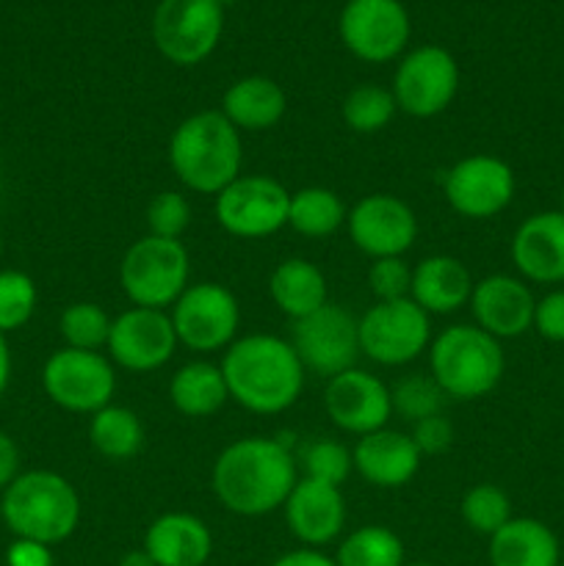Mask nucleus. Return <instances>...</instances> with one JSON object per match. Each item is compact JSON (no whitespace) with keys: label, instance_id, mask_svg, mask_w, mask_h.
<instances>
[{"label":"nucleus","instance_id":"31","mask_svg":"<svg viewBox=\"0 0 564 566\" xmlns=\"http://www.w3.org/2000/svg\"><path fill=\"white\" fill-rule=\"evenodd\" d=\"M337 566H404V542L387 525H363L341 542Z\"/></svg>","mask_w":564,"mask_h":566},{"label":"nucleus","instance_id":"15","mask_svg":"<svg viewBox=\"0 0 564 566\" xmlns=\"http://www.w3.org/2000/svg\"><path fill=\"white\" fill-rule=\"evenodd\" d=\"M514 188L518 182L512 166L487 153L457 160L442 180V193L453 213L473 221L495 219L503 213L512 205Z\"/></svg>","mask_w":564,"mask_h":566},{"label":"nucleus","instance_id":"45","mask_svg":"<svg viewBox=\"0 0 564 566\" xmlns=\"http://www.w3.org/2000/svg\"><path fill=\"white\" fill-rule=\"evenodd\" d=\"M9 379H11V352H9V340H6V335L0 332V396H3L6 387H9Z\"/></svg>","mask_w":564,"mask_h":566},{"label":"nucleus","instance_id":"37","mask_svg":"<svg viewBox=\"0 0 564 566\" xmlns=\"http://www.w3.org/2000/svg\"><path fill=\"white\" fill-rule=\"evenodd\" d=\"M296 464H302L304 479L324 481V484L332 486H343L348 475L354 473L352 451L337 440L310 442L302 451V457L296 459Z\"/></svg>","mask_w":564,"mask_h":566},{"label":"nucleus","instance_id":"39","mask_svg":"<svg viewBox=\"0 0 564 566\" xmlns=\"http://www.w3.org/2000/svg\"><path fill=\"white\" fill-rule=\"evenodd\" d=\"M368 287L376 296V302L409 298V291H412V265L404 258L374 260L368 269Z\"/></svg>","mask_w":564,"mask_h":566},{"label":"nucleus","instance_id":"5","mask_svg":"<svg viewBox=\"0 0 564 566\" xmlns=\"http://www.w3.org/2000/svg\"><path fill=\"white\" fill-rule=\"evenodd\" d=\"M503 370L506 357L501 340L476 324L448 326L429 346V374L446 398L479 401L501 385Z\"/></svg>","mask_w":564,"mask_h":566},{"label":"nucleus","instance_id":"41","mask_svg":"<svg viewBox=\"0 0 564 566\" xmlns=\"http://www.w3.org/2000/svg\"><path fill=\"white\" fill-rule=\"evenodd\" d=\"M534 329L551 343H564V287L551 291L536 302Z\"/></svg>","mask_w":564,"mask_h":566},{"label":"nucleus","instance_id":"23","mask_svg":"<svg viewBox=\"0 0 564 566\" xmlns=\"http://www.w3.org/2000/svg\"><path fill=\"white\" fill-rule=\"evenodd\" d=\"M142 547L158 566H205L213 553V534L197 514L169 512L149 523Z\"/></svg>","mask_w":564,"mask_h":566},{"label":"nucleus","instance_id":"50","mask_svg":"<svg viewBox=\"0 0 564 566\" xmlns=\"http://www.w3.org/2000/svg\"><path fill=\"white\" fill-rule=\"evenodd\" d=\"M0 258H3V235H0Z\"/></svg>","mask_w":564,"mask_h":566},{"label":"nucleus","instance_id":"32","mask_svg":"<svg viewBox=\"0 0 564 566\" xmlns=\"http://www.w3.org/2000/svg\"><path fill=\"white\" fill-rule=\"evenodd\" d=\"M396 114V97H393L390 88L379 86V83H359L343 97L341 105L346 127L359 136H374V133L385 130Z\"/></svg>","mask_w":564,"mask_h":566},{"label":"nucleus","instance_id":"20","mask_svg":"<svg viewBox=\"0 0 564 566\" xmlns=\"http://www.w3.org/2000/svg\"><path fill=\"white\" fill-rule=\"evenodd\" d=\"M282 512H285L291 534L313 551L335 542L346 528V497L341 486L304 479V475H299Z\"/></svg>","mask_w":564,"mask_h":566},{"label":"nucleus","instance_id":"25","mask_svg":"<svg viewBox=\"0 0 564 566\" xmlns=\"http://www.w3.org/2000/svg\"><path fill=\"white\" fill-rule=\"evenodd\" d=\"M288 97L274 77L247 75L230 83L221 97V114L238 133L271 130L285 116Z\"/></svg>","mask_w":564,"mask_h":566},{"label":"nucleus","instance_id":"28","mask_svg":"<svg viewBox=\"0 0 564 566\" xmlns=\"http://www.w3.org/2000/svg\"><path fill=\"white\" fill-rule=\"evenodd\" d=\"M169 401L186 418H213L230 401L221 365L208 363V359H194V363L177 368L169 381Z\"/></svg>","mask_w":564,"mask_h":566},{"label":"nucleus","instance_id":"19","mask_svg":"<svg viewBox=\"0 0 564 566\" xmlns=\"http://www.w3.org/2000/svg\"><path fill=\"white\" fill-rule=\"evenodd\" d=\"M536 298L525 280L509 274H490L473 282L470 313L476 326L495 340H514L534 329Z\"/></svg>","mask_w":564,"mask_h":566},{"label":"nucleus","instance_id":"9","mask_svg":"<svg viewBox=\"0 0 564 566\" xmlns=\"http://www.w3.org/2000/svg\"><path fill=\"white\" fill-rule=\"evenodd\" d=\"M42 390L64 412L94 415L114 403V363L103 352H77L64 346L44 363Z\"/></svg>","mask_w":564,"mask_h":566},{"label":"nucleus","instance_id":"8","mask_svg":"<svg viewBox=\"0 0 564 566\" xmlns=\"http://www.w3.org/2000/svg\"><path fill=\"white\" fill-rule=\"evenodd\" d=\"M224 31L219 0H160L153 14V42L166 61L197 66L210 59Z\"/></svg>","mask_w":564,"mask_h":566},{"label":"nucleus","instance_id":"16","mask_svg":"<svg viewBox=\"0 0 564 566\" xmlns=\"http://www.w3.org/2000/svg\"><path fill=\"white\" fill-rule=\"evenodd\" d=\"M177 332L169 310L130 307L114 318L108 337V359L127 374H153L177 352Z\"/></svg>","mask_w":564,"mask_h":566},{"label":"nucleus","instance_id":"13","mask_svg":"<svg viewBox=\"0 0 564 566\" xmlns=\"http://www.w3.org/2000/svg\"><path fill=\"white\" fill-rule=\"evenodd\" d=\"M390 92L401 114L415 116V119L440 116L459 92L457 59L437 44L409 50L398 61Z\"/></svg>","mask_w":564,"mask_h":566},{"label":"nucleus","instance_id":"24","mask_svg":"<svg viewBox=\"0 0 564 566\" xmlns=\"http://www.w3.org/2000/svg\"><path fill=\"white\" fill-rule=\"evenodd\" d=\"M473 280L468 265L451 254H431L412 269L409 298L429 315H451L470 304Z\"/></svg>","mask_w":564,"mask_h":566},{"label":"nucleus","instance_id":"4","mask_svg":"<svg viewBox=\"0 0 564 566\" xmlns=\"http://www.w3.org/2000/svg\"><path fill=\"white\" fill-rule=\"evenodd\" d=\"M6 528L14 539L61 545L81 525V495L70 479L53 470H28L0 495Z\"/></svg>","mask_w":564,"mask_h":566},{"label":"nucleus","instance_id":"48","mask_svg":"<svg viewBox=\"0 0 564 566\" xmlns=\"http://www.w3.org/2000/svg\"><path fill=\"white\" fill-rule=\"evenodd\" d=\"M558 202H562V205H558V210H562V213H564V188H562V197H558Z\"/></svg>","mask_w":564,"mask_h":566},{"label":"nucleus","instance_id":"26","mask_svg":"<svg viewBox=\"0 0 564 566\" xmlns=\"http://www.w3.org/2000/svg\"><path fill=\"white\" fill-rule=\"evenodd\" d=\"M556 534L534 517H512L490 536V566H558Z\"/></svg>","mask_w":564,"mask_h":566},{"label":"nucleus","instance_id":"36","mask_svg":"<svg viewBox=\"0 0 564 566\" xmlns=\"http://www.w3.org/2000/svg\"><path fill=\"white\" fill-rule=\"evenodd\" d=\"M39 304L36 282L17 269H0V332L22 329L33 318Z\"/></svg>","mask_w":564,"mask_h":566},{"label":"nucleus","instance_id":"29","mask_svg":"<svg viewBox=\"0 0 564 566\" xmlns=\"http://www.w3.org/2000/svg\"><path fill=\"white\" fill-rule=\"evenodd\" d=\"M88 442L111 462H127L144 448V423L133 409L108 403L88 420Z\"/></svg>","mask_w":564,"mask_h":566},{"label":"nucleus","instance_id":"44","mask_svg":"<svg viewBox=\"0 0 564 566\" xmlns=\"http://www.w3.org/2000/svg\"><path fill=\"white\" fill-rule=\"evenodd\" d=\"M271 566H337L335 558H330L326 553L313 551V547H302V551H291L285 556L276 558Z\"/></svg>","mask_w":564,"mask_h":566},{"label":"nucleus","instance_id":"12","mask_svg":"<svg viewBox=\"0 0 564 566\" xmlns=\"http://www.w3.org/2000/svg\"><path fill=\"white\" fill-rule=\"evenodd\" d=\"M291 346L310 374L321 379L346 374L363 354L359 352V318H354L341 304L326 302L315 313L293 321Z\"/></svg>","mask_w":564,"mask_h":566},{"label":"nucleus","instance_id":"11","mask_svg":"<svg viewBox=\"0 0 564 566\" xmlns=\"http://www.w3.org/2000/svg\"><path fill=\"white\" fill-rule=\"evenodd\" d=\"M291 191L271 175H238L216 193V221L241 241H260L288 227Z\"/></svg>","mask_w":564,"mask_h":566},{"label":"nucleus","instance_id":"35","mask_svg":"<svg viewBox=\"0 0 564 566\" xmlns=\"http://www.w3.org/2000/svg\"><path fill=\"white\" fill-rule=\"evenodd\" d=\"M390 403L393 412L412 426L431 415H440L446 392L431 379V374H409L390 387Z\"/></svg>","mask_w":564,"mask_h":566},{"label":"nucleus","instance_id":"18","mask_svg":"<svg viewBox=\"0 0 564 566\" xmlns=\"http://www.w3.org/2000/svg\"><path fill=\"white\" fill-rule=\"evenodd\" d=\"M324 409L326 418L337 429L354 437H365L370 431L385 429L390 420V387L368 370L352 368L326 379Z\"/></svg>","mask_w":564,"mask_h":566},{"label":"nucleus","instance_id":"7","mask_svg":"<svg viewBox=\"0 0 564 566\" xmlns=\"http://www.w3.org/2000/svg\"><path fill=\"white\" fill-rule=\"evenodd\" d=\"M177 343L197 354L227 352L238 340L241 304L219 282H194L169 310Z\"/></svg>","mask_w":564,"mask_h":566},{"label":"nucleus","instance_id":"46","mask_svg":"<svg viewBox=\"0 0 564 566\" xmlns=\"http://www.w3.org/2000/svg\"><path fill=\"white\" fill-rule=\"evenodd\" d=\"M116 566H158V564L149 558V553L144 551V547H138V551H127Z\"/></svg>","mask_w":564,"mask_h":566},{"label":"nucleus","instance_id":"51","mask_svg":"<svg viewBox=\"0 0 564 566\" xmlns=\"http://www.w3.org/2000/svg\"><path fill=\"white\" fill-rule=\"evenodd\" d=\"M0 523H3V512H0Z\"/></svg>","mask_w":564,"mask_h":566},{"label":"nucleus","instance_id":"43","mask_svg":"<svg viewBox=\"0 0 564 566\" xmlns=\"http://www.w3.org/2000/svg\"><path fill=\"white\" fill-rule=\"evenodd\" d=\"M20 473V448H17V442L6 431H0V495L14 484Z\"/></svg>","mask_w":564,"mask_h":566},{"label":"nucleus","instance_id":"21","mask_svg":"<svg viewBox=\"0 0 564 566\" xmlns=\"http://www.w3.org/2000/svg\"><path fill=\"white\" fill-rule=\"evenodd\" d=\"M512 263L520 276L536 285L564 282V213L542 210L514 230Z\"/></svg>","mask_w":564,"mask_h":566},{"label":"nucleus","instance_id":"52","mask_svg":"<svg viewBox=\"0 0 564 566\" xmlns=\"http://www.w3.org/2000/svg\"><path fill=\"white\" fill-rule=\"evenodd\" d=\"M558 566H564V564H558Z\"/></svg>","mask_w":564,"mask_h":566},{"label":"nucleus","instance_id":"49","mask_svg":"<svg viewBox=\"0 0 564 566\" xmlns=\"http://www.w3.org/2000/svg\"><path fill=\"white\" fill-rule=\"evenodd\" d=\"M219 3L224 6V9H227V6H232V3H236V0H219Z\"/></svg>","mask_w":564,"mask_h":566},{"label":"nucleus","instance_id":"42","mask_svg":"<svg viewBox=\"0 0 564 566\" xmlns=\"http://www.w3.org/2000/svg\"><path fill=\"white\" fill-rule=\"evenodd\" d=\"M6 566H55L53 547L31 539H14L6 551Z\"/></svg>","mask_w":564,"mask_h":566},{"label":"nucleus","instance_id":"27","mask_svg":"<svg viewBox=\"0 0 564 566\" xmlns=\"http://www.w3.org/2000/svg\"><path fill=\"white\" fill-rule=\"evenodd\" d=\"M269 296L274 307L291 321L304 318L330 302L324 271L304 258H288L271 271Z\"/></svg>","mask_w":564,"mask_h":566},{"label":"nucleus","instance_id":"34","mask_svg":"<svg viewBox=\"0 0 564 566\" xmlns=\"http://www.w3.org/2000/svg\"><path fill=\"white\" fill-rule=\"evenodd\" d=\"M459 512L473 534L492 536L512 520V501L501 486L476 484L464 492Z\"/></svg>","mask_w":564,"mask_h":566},{"label":"nucleus","instance_id":"30","mask_svg":"<svg viewBox=\"0 0 564 566\" xmlns=\"http://www.w3.org/2000/svg\"><path fill=\"white\" fill-rule=\"evenodd\" d=\"M348 210L332 188L310 186L291 193L288 227L304 238H330L346 224Z\"/></svg>","mask_w":564,"mask_h":566},{"label":"nucleus","instance_id":"6","mask_svg":"<svg viewBox=\"0 0 564 566\" xmlns=\"http://www.w3.org/2000/svg\"><path fill=\"white\" fill-rule=\"evenodd\" d=\"M122 293L133 307L171 310L191 285V258L182 241L144 235L127 247L119 263Z\"/></svg>","mask_w":564,"mask_h":566},{"label":"nucleus","instance_id":"10","mask_svg":"<svg viewBox=\"0 0 564 566\" xmlns=\"http://www.w3.org/2000/svg\"><path fill=\"white\" fill-rule=\"evenodd\" d=\"M431 340V315L412 298L376 302L359 318V352L385 368L415 363L429 352Z\"/></svg>","mask_w":564,"mask_h":566},{"label":"nucleus","instance_id":"1","mask_svg":"<svg viewBox=\"0 0 564 566\" xmlns=\"http://www.w3.org/2000/svg\"><path fill=\"white\" fill-rule=\"evenodd\" d=\"M296 481V457L271 437H241L230 442L210 470L216 501L238 517H265L282 509Z\"/></svg>","mask_w":564,"mask_h":566},{"label":"nucleus","instance_id":"47","mask_svg":"<svg viewBox=\"0 0 564 566\" xmlns=\"http://www.w3.org/2000/svg\"><path fill=\"white\" fill-rule=\"evenodd\" d=\"M404 566H437V564H429V562H415V564H404Z\"/></svg>","mask_w":564,"mask_h":566},{"label":"nucleus","instance_id":"17","mask_svg":"<svg viewBox=\"0 0 564 566\" xmlns=\"http://www.w3.org/2000/svg\"><path fill=\"white\" fill-rule=\"evenodd\" d=\"M348 238L370 260L404 258L418 238V216L396 193H368L348 210Z\"/></svg>","mask_w":564,"mask_h":566},{"label":"nucleus","instance_id":"33","mask_svg":"<svg viewBox=\"0 0 564 566\" xmlns=\"http://www.w3.org/2000/svg\"><path fill=\"white\" fill-rule=\"evenodd\" d=\"M111 326L114 318L97 302H72L59 318L64 346L77 352H103L108 346Z\"/></svg>","mask_w":564,"mask_h":566},{"label":"nucleus","instance_id":"22","mask_svg":"<svg viewBox=\"0 0 564 566\" xmlns=\"http://www.w3.org/2000/svg\"><path fill=\"white\" fill-rule=\"evenodd\" d=\"M352 459L354 470L365 484L376 486V490H398L418 475L424 457L415 448L412 437L385 426V429L357 437Z\"/></svg>","mask_w":564,"mask_h":566},{"label":"nucleus","instance_id":"40","mask_svg":"<svg viewBox=\"0 0 564 566\" xmlns=\"http://www.w3.org/2000/svg\"><path fill=\"white\" fill-rule=\"evenodd\" d=\"M409 437H412L420 457H440V453H446L453 446V423L442 412L431 415V418L412 423Z\"/></svg>","mask_w":564,"mask_h":566},{"label":"nucleus","instance_id":"3","mask_svg":"<svg viewBox=\"0 0 564 566\" xmlns=\"http://www.w3.org/2000/svg\"><path fill=\"white\" fill-rule=\"evenodd\" d=\"M243 164L241 133L221 111H197L175 127L169 138V166L194 193L216 197L224 191Z\"/></svg>","mask_w":564,"mask_h":566},{"label":"nucleus","instance_id":"14","mask_svg":"<svg viewBox=\"0 0 564 566\" xmlns=\"http://www.w3.org/2000/svg\"><path fill=\"white\" fill-rule=\"evenodd\" d=\"M409 31L412 22L401 0H348L337 20L343 48L368 64L398 59L407 48Z\"/></svg>","mask_w":564,"mask_h":566},{"label":"nucleus","instance_id":"2","mask_svg":"<svg viewBox=\"0 0 564 566\" xmlns=\"http://www.w3.org/2000/svg\"><path fill=\"white\" fill-rule=\"evenodd\" d=\"M232 401L254 415H282L304 390V365L291 340L276 335L238 337L221 359Z\"/></svg>","mask_w":564,"mask_h":566},{"label":"nucleus","instance_id":"38","mask_svg":"<svg viewBox=\"0 0 564 566\" xmlns=\"http://www.w3.org/2000/svg\"><path fill=\"white\" fill-rule=\"evenodd\" d=\"M144 221H147V235L180 241L191 227V202L180 191H160L149 199Z\"/></svg>","mask_w":564,"mask_h":566}]
</instances>
